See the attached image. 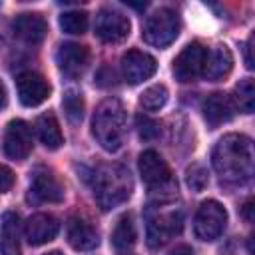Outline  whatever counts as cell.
<instances>
[{"instance_id": "cell-5", "label": "cell", "mask_w": 255, "mask_h": 255, "mask_svg": "<svg viewBox=\"0 0 255 255\" xmlns=\"http://www.w3.org/2000/svg\"><path fill=\"white\" fill-rule=\"evenodd\" d=\"M179 30H181V22L177 12L171 8H159L151 16H147L141 38L149 46L165 48L171 42H175V38L179 36Z\"/></svg>"}, {"instance_id": "cell-34", "label": "cell", "mask_w": 255, "mask_h": 255, "mask_svg": "<svg viewBox=\"0 0 255 255\" xmlns=\"http://www.w3.org/2000/svg\"><path fill=\"white\" fill-rule=\"evenodd\" d=\"M46 255H64V253H60V251H50V253H46Z\"/></svg>"}, {"instance_id": "cell-3", "label": "cell", "mask_w": 255, "mask_h": 255, "mask_svg": "<svg viewBox=\"0 0 255 255\" xmlns=\"http://www.w3.org/2000/svg\"><path fill=\"white\" fill-rule=\"evenodd\" d=\"M92 189L98 205L108 211L128 201L133 191V181L129 171L120 163L100 165L92 175Z\"/></svg>"}, {"instance_id": "cell-11", "label": "cell", "mask_w": 255, "mask_h": 255, "mask_svg": "<svg viewBox=\"0 0 255 255\" xmlns=\"http://www.w3.org/2000/svg\"><path fill=\"white\" fill-rule=\"evenodd\" d=\"M16 88H18V98L24 106L36 108L44 104L50 96V84L48 80L38 74V72H22L16 78Z\"/></svg>"}, {"instance_id": "cell-26", "label": "cell", "mask_w": 255, "mask_h": 255, "mask_svg": "<svg viewBox=\"0 0 255 255\" xmlns=\"http://www.w3.org/2000/svg\"><path fill=\"white\" fill-rule=\"evenodd\" d=\"M62 108L66 112V118L72 124H80L84 118V98L76 90H68L62 98Z\"/></svg>"}, {"instance_id": "cell-9", "label": "cell", "mask_w": 255, "mask_h": 255, "mask_svg": "<svg viewBox=\"0 0 255 255\" xmlns=\"http://www.w3.org/2000/svg\"><path fill=\"white\" fill-rule=\"evenodd\" d=\"M32 145L34 139H32L30 124L24 120H12L6 126V133H4V153L14 161H22L30 155Z\"/></svg>"}, {"instance_id": "cell-20", "label": "cell", "mask_w": 255, "mask_h": 255, "mask_svg": "<svg viewBox=\"0 0 255 255\" xmlns=\"http://www.w3.org/2000/svg\"><path fill=\"white\" fill-rule=\"evenodd\" d=\"M0 253L20 255V217L16 211H4L0 221Z\"/></svg>"}, {"instance_id": "cell-23", "label": "cell", "mask_w": 255, "mask_h": 255, "mask_svg": "<svg viewBox=\"0 0 255 255\" xmlns=\"http://www.w3.org/2000/svg\"><path fill=\"white\" fill-rule=\"evenodd\" d=\"M231 104H235V108H239V112L243 114H251L255 110V84L251 78L239 80V84L233 90Z\"/></svg>"}, {"instance_id": "cell-30", "label": "cell", "mask_w": 255, "mask_h": 255, "mask_svg": "<svg viewBox=\"0 0 255 255\" xmlns=\"http://www.w3.org/2000/svg\"><path fill=\"white\" fill-rule=\"evenodd\" d=\"M253 42H255V38L253 36H249L247 38V42H245V66L249 68V70H253V58H251V52H253Z\"/></svg>"}, {"instance_id": "cell-28", "label": "cell", "mask_w": 255, "mask_h": 255, "mask_svg": "<svg viewBox=\"0 0 255 255\" xmlns=\"http://www.w3.org/2000/svg\"><path fill=\"white\" fill-rule=\"evenodd\" d=\"M137 131H139V137L141 139H145V141H151V139H155L157 135H159V122H155V120H151L149 116H145V114H139L137 116Z\"/></svg>"}, {"instance_id": "cell-4", "label": "cell", "mask_w": 255, "mask_h": 255, "mask_svg": "<svg viewBox=\"0 0 255 255\" xmlns=\"http://www.w3.org/2000/svg\"><path fill=\"white\" fill-rule=\"evenodd\" d=\"M147 245L151 249L163 247L171 237L179 235L183 229V215L179 207H165L163 203L157 207H149L147 213Z\"/></svg>"}, {"instance_id": "cell-12", "label": "cell", "mask_w": 255, "mask_h": 255, "mask_svg": "<svg viewBox=\"0 0 255 255\" xmlns=\"http://www.w3.org/2000/svg\"><path fill=\"white\" fill-rule=\"evenodd\" d=\"M137 167H139L141 179L149 187H163V185L171 183V169H169L167 161L155 149L141 151V155L137 159Z\"/></svg>"}, {"instance_id": "cell-31", "label": "cell", "mask_w": 255, "mask_h": 255, "mask_svg": "<svg viewBox=\"0 0 255 255\" xmlns=\"http://www.w3.org/2000/svg\"><path fill=\"white\" fill-rule=\"evenodd\" d=\"M253 209H255V207H253V199L249 197V199L241 205V215H243V219H245L247 223H253Z\"/></svg>"}, {"instance_id": "cell-21", "label": "cell", "mask_w": 255, "mask_h": 255, "mask_svg": "<svg viewBox=\"0 0 255 255\" xmlns=\"http://www.w3.org/2000/svg\"><path fill=\"white\" fill-rule=\"evenodd\" d=\"M36 133H38V139L44 143L46 149L54 151L64 143V135H62L60 124H58L54 114H42L36 120Z\"/></svg>"}, {"instance_id": "cell-29", "label": "cell", "mask_w": 255, "mask_h": 255, "mask_svg": "<svg viewBox=\"0 0 255 255\" xmlns=\"http://www.w3.org/2000/svg\"><path fill=\"white\" fill-rule=\"evenodd\" d=\"M14 181H16V177H14L12 169L0 163V193L10 191V189H12V185H14Z\"/></svg>"}, {"instance_id": "cell-32", "label": "cell", "mask_w": 255, "mask_h": 255, "mask_svg": "<svg viewBox=\"0 0 255 255\" xmlns=\"http://www.w3.org/2000/svg\"><path fill=\"white\" fill-rule=\"evenodd\" d=\"M169 255H193V249H191L189 245H185V243H179V245H175V247L171 249Z\"/></svg>"}, {"instance_id": "cell-15", "label": "cell", "mask_w": 255, "mask_h": 255, "mask_svg": "<svg viewBox=\"0 0 255 255\" xmlns=\"http://www.w3.org/2000/svg\"><path fill=\"white\" fill-rule=\"evenodd\" d=\"M12 32L18 40L38 46L48 34V24L40 14H20L12 22Z\"/></svg>"}, {"instance_id": "cell-33", "label": "cell", "mask_w": 255, "mask_h": 255, "mask_svg": "<svg viewBox=\"0 0 255 255\" xmlns=\"http://www.w3.org/2000/svg\"><path fill=\"white\" fill-rule=\"evenodd\" d=\"M6 102H8V96H6V88H4V84L0 82V110L6 106Z\"/></svg>"}, {"instance_id": "cell-1", "label": "cell", "mask_w": 255, "mask_h": 255, "mask_svg": "<svg viewBox=\"0 0 255 255\" xmlns=\"http://www.w3.org/2000/svg\"><path fill=\"white\" fill-rule=\"evenodd\" d=\"M211 163L221 181L241 185L249 181L253 175V143L247 135L241 133H229L223 135L213 151H211Z\"/></svg>"}, {"instance_id": "cell-27", "label": "cell", "mask_w": 255, "mask_h": 255, "mask_svg": "<svg viewBox=\"0 0 255 255\" xmlns=\"http://www.w3.org/2000/svg\"><path fill=\"white\" fill-rule=\"evenodd\" d=\"M185 183L191 191L199 193L207 187L209 183V175H207V169L201 165V163H191L187 169H185Z\"/></svg>"}, {"instance_id": "cell-24", "label": "cell", "mask_w": 255, "mask_h": 255, "mask_svg": "<svg viewBox=\"0 0 255 255\" xmlns=\"http://www.w3.org/2000/svg\"><path fill=\"white\" fill-rule=\"evenodd\" d=\"M169 100V92L163 84H153L149 88L143 90V94L139 96V106L147 112H155L161 110Z\"/></svg>"}, {"instance_id": "cell-25", "label": "cell", "mask_w": 255, "mask_h": 255, "mask_svg": "<svg viewBox=\"0 0 255 255\" xmlns=\"http://www.w3.org/2000/svg\"><path fill=\"white\" fill-rule=\"evenodd\" d=\"M60 28H62L66 34H72V36L84 34V32L88 30V14H86V12H80V10L64 12V14L60 16Z\"/></svg>"}, {"instance_id": "cell-35", "label": "cell", "mask_w": 255, "mask_h": 255, "mask_svg": "<svg viewBox=\"0 0 255 255\" xmlns=\"http://www.w3.org/2000/svg\"><path fill=\"white\" fill-rule=\"evenodd\" d=\"M124 255H133V253H124Z\"/></svg>"}, {"instance_id": "cell-14", "label": "cell", "mask_w": 255, "mask_h": 255, "mask_svg": "<svg viewBox=\"0 0 255 255\" xmlns=\"http://www.w3.org/2000/svg\"><path fill=\"white\" fill-rule=\"evenodd\" d=\"M60 231V221L50 213H34L24 223V235L30 245H44Z\"/></svg>"}, {"instance_id": "cell-17", "label": "cell", "mask_w": 255, "mask_h": 255, "mask_svg": "<svg viewBox=\"0 0 255 255\" xmlns=\"http://www.w3.org/2000/svg\"><path fill=\"white\" fill-rule=\"evenodd\" d=\"M68 243L76 251H90L100 243V235L90 221L82 217H72L68 223Z\"/></svg>"}, {"instance_id": "cell-2", "label": "cell", "mask_w": 255, "mask_h": 255, "mask_svg": "<svg viewBox=\"0 0 255 255\" xmlns=\"http://www.w3.org/2000/svg\"><path fill=\"white\" fill-rule=\"evenodd\" d=\"M128 133V114L118 98H106L94 112L92 135L106 151H118Z\"/></svg>"}, {"instance_id": "cell-22", "label": "cell", "mask_w": 255, "mask_h": 255, "mask_svg": "<svg viewBox=\"0 0 255 255\" xmlns=\"http://www.w3.org/2000/svg\"><path fill=\"white\" fill-rule=\"evenodd\" d=\"M137 239V231H135V223H133V217L128 213V215H122L112 231V245L116 249H129Z\"/></svg>"}, {"instance_id": "cell-6", "label": "cell", "mask_w": 255, "mask_h": 255, "mask_svg": "<svg viewBox=\"0 0 255 255\" xmlns=\"http://www.w3.org/2000/svg\"><path fill=\"white\" fill-rule=\"evenodd\" d=\"M225 223H227L225 207L215 199H207L199 205V209L195 213L193 231L201 241H213L223 233Z\"/></svg>"}, {"instance_id": "cell-16", "label": "cell", "mask_w": 255, "mask_h": 255, "mask_svg": "<svg viewBox=\"0 0 255 255\" xmlns=\"http://www.w3.org/2000/svg\"><path fill=\"white\" fill-rule=\"evenodd\" d=\"M30 193L34 195L36 201H46V203H60L64 199V185L60 179L48 171V169H38L32 177L30 183Z\"/></svg>"}, {"instance_id": "cell-13", "label": "cell", "mask_w": 255, "mask_h": 255, "mask_svg": "<svg viewBox=\"0 0 255 255\" xmlns=\"http://www.w3.org/2000/svg\"><path fill=\"white\" fill-rule=\"evenodd\" d=\"M90 62V52L86 46L76 42H66L56 52V64L68 78H78L84 74Z\"/></svg>"}, {"instance_id": "cell-18", "label": "cell", "mask_w": 255, "mask_h": 255, "mask_svg": "<svg viewBox=\"0 0 255 255\" xmlns=\"http://www.w3.org/2000/svg\"><path fill=\"white\" fill-rule=\"evenodd\" d=\"M201 112H203L205 122L211 128H217L219 124H225V122H229L233 118V104L225 94L213 92L203 100Z\"/></svg>"}, {"instance_id": "cell-7", "label": "cell", "mask_w": 255, "mask_h": 255, "mask_svg": "<svg viewBox=\"0 0 255 255\" xmlns=\"http://www.w3.org/2000/svg\"><path fill=\"white\" fill-rule=\"evenodd\" d=\"M205 58H207V48H203L199 42L187 44L177 58L173 60V76L177 82L187 84L197 80L199 76H203V68H205Z\"/></svg>"}, {"instance_id": "cell-10", "label": "cell", "mask_w": 255, "mask_h": 255, "mask_svg": "<svg viewBox=\"0 0 255 255\" xmlns=\"http://www.w3.org/2000/svg\"><path fill=\"white\" fill-rule=\"evenodd\" d=\"M120 66H122V76L129 86H137L143 80H149L157 70L155 58L141 50H128L122 56Z\"/></svg>"}, {"instance_id": "cell-8", "label": "cell", "mask_w": 255, "mask_h": 255, "mask_svg": "<svg viewBox=\"0 0 255 255\" xmlns=\"http://www.w3.org/2000/svg\"><path fill=\"white\" fill-rule=\"evenodd\" d=\"M129 30H131V24H129V18L124 16L122 12L118 10H112V8H102L96 16V26H94V32L96 36L106 42V44H116V42H122L129 36Z\"/></svg>"}, {"instance_id": "cell-19", "label": "cell", "mask_w": 255, "mask_h": 255, "mask_svg": "<svg viewBox=\"0 0 255 255\" xmlns=\"http://www.w3.org/2000/svg\"><path fill=\"white\" fill-rule=\"evenodd\" d=\"M233 68V54L227 46H215L213 50H207L205 58V68H203V78L217 82L229 76Z\"/></svg>"}]
</instances>
